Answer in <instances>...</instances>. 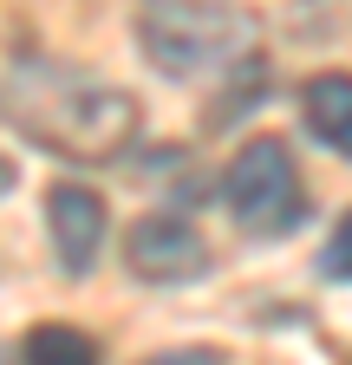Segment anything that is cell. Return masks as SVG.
I'll return each instance as SVG.
<instances>
[{"instance_id": "cell-1", "label": "cell", "mask_w": 352, "mask_h": 365, "mask_svg": "<svg viewBox=\"0 0 352 365\" xmlns=\"http://www.w3.org/2000/svg\"><path fill=\"white\" fill-rule=\"evenodd\" d=\"M7 105L39 144H53L66 157H118L138 137V98L130 91L98 85L72 66H53V59L20 66L7 85Z\"/></svg>"}, {"instance_id": "cell-2", "label": "cell", "mask_w": 352, "mask_h": 365, "mask_svg": "<svg viewBox=\"0 0 352 365\" xmlns=\"http://www.w3.org/2000/svg\"><path fill=\"white\" fill-rule=\"evenodd\" d=\"M138 39L163 78H202L248 59V20L229 0H144Z\"/></svg>"}, {"instance_id": "cell-3", "label": "cell", "mask_w": 352, "mask_h": 365, "mask_svg": "<svg viewBox=\"0 0 352 365\" xmlns=\"http://www.w3.org/2000/svg\"><path fill=\"white\" fill-rule=\"evenodd\" d=\"M222 196H229V215L248 228V235H287L300 222V170H294V150L281 137H248L235 150L229 176H222Z\"/></svg>"}, {"instance_id": "cell-4", "label": "cell", "mask_w": 352, "mask_h": 365, "mask_svg": "<svg viewBox=\"0 0 352 365\" xmlns=\"http://www.w3.org/2000/svg\"><path fill=\"white\" fill-rule=\"evenodd\" d=\"M124 267L138 274V281H163V287H176V281H196V274L209 267V242L196 235V228L183 222V215H138L124 228Z\"/></svg>"}, {"instance_id": "cell-5", "label": "cell", "mask_w": 352, "mask_h": 365, "mask_svg": "<svg viewBox=\"0 0 352 365\" xmlns=\"http://www.w3.org/2000/svg\"><path fill=\"white\" fill-rule=\"evenodd\" d=\"M46 235H53V255H59V267L72 274V281L92 274V261L105 248V202H98V190H85V182H53Z\"/></svg>"}, {"instance_id": "cell-6", "label": "cell", "mask_w": 352, "mask_h": 365, "mask_svg": "<svg viewBox=\"0 0 352 365\" xmlns=\"http://www.w3.org/2000/svg\"><path fill=\"white\" fill-rule=\"evenodd\" d=\"M300 118L326 150L352 157V72H314L300 85Z\"/></svg>"}, {"instance_id": "cell-7", "label": "cell", "mask_w": 352, "mask_h": 365, "mask_svg": "<svg viewBox=\"0 0 352 365\" xmlns=\"http://www.w3.org/2000/svg\"><path fill=\"white\" fill-rule=\"evenodd\" d=\"M26 365H98V346H92V333H78V327H33L26 333Z\"/></svg>"}, {"instance_id": "cell-8", "label": "cell", "mask_w": 352, "mask_h": 365, "mask_svg": "<svg viewBox=\"0 0 352 365\" xmlns=\"http://www.w3.org/2000/svg\"><path fill=\"white\" fill-rule=\"evenodd\" d=\"M320 267L333 274V281H352V209L339 215V228H333V242H326V255H320Z\"/></svg>"}, {"instance_id": "cell-9", "label": "cell", "mask_w": 352, "mask_h": 365, "mask_svg": "<svg viewBox=\"0 0 352 365\" xmlns=\"http://www.w3.org/2000/svg\"><path fill=\"white\" fill-rule=\"evenodd\" d=\"M144 365H222V352H209V346H176V352H157Z\"/></svg>"}, {"instance_id": "cell-10", "label": "cell", "mask_w": 352, "mask_h": 365, "mask_svg": "<svg viewBox=\"0 0 352 365\" xmlns=\"http://www.w3.org/2000/svg\"><path fill=\"white\" fill-rule=\"evenodd\" d=\"M0 190H14V170H0Z\"/></svg>"}]
</instances>
